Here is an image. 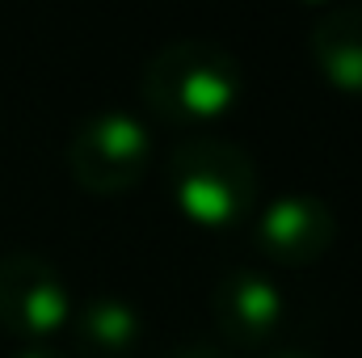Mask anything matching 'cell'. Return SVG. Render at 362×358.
I'll return each instance as SVG.
<instances>
[{
  "label": "cell",
  "mask_w": 362,
  "mask_h": 358,
  "mask_svg": "<svg viewBox=\"0 0 362 358\" xmlns=\"http://www.w3.org/2000/svg\"><path fill=\"white\" fill-rule=\"evenodd\" d=\"M245 93L240 59L206 38L165 42L144 64V101L160 122L202 127L223 118Z\"/></svg>",
  "instance_id": "cell-1"
},
{
  "label": "cell",
  "mask_w": 362,
  "mask_h": 358,
  "mask_svg": "<svg viewBox=\"0 0 362 358\" xmlns=\"http://www.w3.org/2000/svg\"><path fill=\"white\" fill-rule=\"evenodd\" d=\"M169 194L198 228H236L257 202L253 156L219 135H189L169 152Z\"/></svg>",
  "instance_id": "cell-2"
},
{
  "label": "cell",
  "mask_w": 362,
  "mask_h": 358,
  "mask_svg": "<svg viewBox=\"0 0 362 358\" xmlns=\"http://www.w3.org/2000/svg\"><path fill=\"white\" fill-rule=\"evenodd\" d=\"M152 135L127 110H97L68 139V173L89 194H122L148 173Z\"/></svg>",
  "instance_id": "cell-3"
},
{
  "label": "cell",
  "mask_w": 362,
  "mask_h": 358,
  "mask_svg": "<svg viewBox=\"0 0 362 358\" xmlns=\"http://www.w3.org/2000/svg\"><path fill=\"white\" fill-rule=\"evenodd\" d=\"M72 321L59 270L38 253H0V329L21 346H47Z\"/></svg>",
  "instance_id": "cell-4"
},
{
  "label": "cell",
  "mask_w": 362,
  "mask_h": 358,
  "mask_svg": "<svg viewBox=\"0 0 362 358\" xmlns=\"http://www.w3.org/2000/svg\"><path fill=\"white\" fill-rule=\"evenodd\" d=\"M253 236H257V249L270 258L274 266L303 270L333 249L337 215L316 194H286V198H274L270 207L257 215Z\"/></svg>",
  "instance_id": "cell-5"
},
{
  "label": "cell",
  "mask_w": 362,
  "mask_h": 358,
  "mask_svg": "<svg viewBox=\"0 0 362 358\" xmlns=\"http://www.w3.org/2000/svg\"><path fill=\"white\" fill-rule=\"evenodd\" d=\"M211 312H215V329L223 342L257 350V346H270L278 337L286 299H282V287L270 274L236 266L215 282Z\"/></svg>",
  "instance_id": "cell-6"
},
{
  "label": "cell",
  "mask_w": 362,
  "mask_h": 358,
  "mask_svg": "<svg viewBox=\"0 0 362 358\" xmlns=\"http://www.w3.org/2000/svg\"><path fill=\"white\" fill-rule=\"evenodd\" d=\"M312 64L341 93H362V4H337L312 25Z\"/></svg>",
  "instance_id": "cell-7"
},
{
  "label": "cell",
  "mask_w": 362,
  "mask_h": 358,
  "mask_svg": "<svg viewBox=\"0 0 362 358\" xmlns=\"http://www.w3.org/2000/svg\"><path fill=\"white\" fill-rule=\"evenodd\" d=\"M144 337V316L118 295H97L76 308V342L93 358H122Z\"/></svg>",
  "instance_id": "cell-8"
},
{
  "label": "cell",
  "mask_w": 362,
  "mask_h": 358,
  "mask_svg": "<svg viewBox=\"0 0 362 358\" xmlns=\"http://www.w3.org/2000/svg\"><path fill=\"white\" fill-rule=\"evenodd\" d=\"M165 358H228V350H219L215 342H185L177 350H169Z\"/></svg>",
  "instance_id": "cell-9"
},
{
  "label": "cell",
  "mask_w": 362,
  "mask_h": 358,
  "mask_svg": "<svg viewBox=\"0 0 362 358\" xmlns=\"http://www.w3.org/2000/svg\"><path fill=\"white\" fill-rule=\"evenodd\" d=\"M13 358H59V354H55V350H47V346H21Z\"/></svg>",
  "instance_id": "cell-10"
},
{
  "label": "cell",
  "mask_w": 362,
  "mask_h": 358,
  "mask_svg": "<svg viewBox=\"0 0 362 358\" xmlns=\"http://www.w3.org/2000/svg\"><path fill=\"white\" fill-rule=\"evenodd\" d=\"M270 358H308V354H299V350H282V354H270Z\"/></svg>",
  "instance_id": "cell-11"
},
{
  "label": "cell",
  "mask_w": 362,
  "mask_h": 358,
  "mask_svg": "<svg viewBox=\"0 0 362 358\" xmlns=\"http://www.w3.org/2000/svg\"><path fill=\"white\" fill-rule=\"evenodd\" d=\"M303 4H325V0H303Z\"/></svg>",
  "instance_id": "cell-12"
}]
</instances>
